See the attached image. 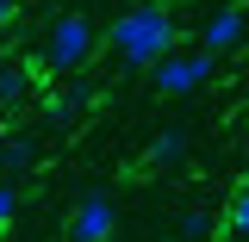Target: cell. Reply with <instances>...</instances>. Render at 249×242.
<instances>
[{"label": "cell", "instance_id": "5", "mask_svg": "<svg viewBox=\"0 0 249 242\" xmlns=\"http://www.w3.org/2000/svg\"><path fill=\"white\" fill-rule=\"evenodd\" d=\"M243 31H249L243 6H218L212 19L199 25V50H212V56H224V50H237V44H243Z\"/></svg>", "mask_w": 249, "mask_h": 242}, {"label": "cell", "instance_id": "6", "mask_svg": "<svg viewBox=\"0 0 249 242\" xmlns=\"http://www.w3.org/2000/svg\"><path fill=\"white\" fill-rule=\"evenodd\" d=\"M150 161H156V168H181V161H187V130H181V124L150 137Z\"/></svg>", "mask_w": 249, "mask_h": 242}, {"label": "cell", "instance_id": "1", "mask_svg": "<svg viewBox=\"0 0 249 242\" xmlns=\"http://www.w3.org/2000/svg\"><path fill=\"white\" fill-rule=\"evenodd\" d=\"M106 44H112V56L124 68H150V62H162L175 50V13L162 0H137L106 25Z\"/></svg>", "mask_w": 249, "mask_h": 242}, {"label": "cell", "instance_id": "11", "mask_svg": "<svg viewBox=\"0 0 249 242\" xmlns=\"http://www.w3.org/2000/svg\"><path fill=\"white\" fill-rule=\"evenodd\" d=\"M75 106H100V87L93 81H75Z\"/></svg>", "mask_w": 249, "mask_h": 242}, {"label": "cell", "instance_id": "10", "mask_svg": "<svg viewBox=\"0 0 249 242\" xmlns=\"http://www.w3.org/2000/svg\"><path fill=\"white\" fill-rule=\"evenodd\" d=\"M206 230H212V217H206V211H187V217H181V242H199Z\"/></svg>", "mask_w": 249, "mask_h": 242}, {"label": "cell", "instance_id": "3", "mask_svg": "<svg viewBox=\"0 0 249 242\" xmlns=\"http://www.w3.org/2000/svg\"><path fill=\"white\" fill-rule=\"evenodd\" d=\"M212 62H218L212 50H181V44H175V50L162 62H150L143 75H150V87L162 93V99H181V93H199L212 81Z\"/></svg>", "mask_w": 249, "mask_h": 242}, {"label": "cell", "instance_id": "8", "mask_svg": "<svg viewBox=\"0 0 249 242\" xmlns=\"http://www.w3.org/2000/svg\"><path fill=\"white\" fill-rule=\"evenodd\" d=\"M224 236H249V186H237V199L224 211Z\"/></svg>", "mask_w": 249, "mask_h": 242}, {"label": "cell", "instance_id": "9", "mask_svg": "<svg viewBox=\"0 0 249 242\" xmlns=\"http://www.w3.org/2000/svg\"><path fill=\"white\" fill-rule=\"evenodd\" d=\"M13 217H19V186H13V180H0V230H6Z\"/></svg>", "mask_w": 249, "mask_h": 242}, {"label": "cell", "instance_id": "12", "mask_svg": "<svg viewBox=\"0 0 249 242\" xmlns=\"http://www.w3.org/2000/svg\"><path fill=\"white\" fill-rule=\"evenodd\" d=\"M13 13H19V6H13V0H0V25H13Z\"/></svg>", "mask_w": 249, "mask_h": 242}, {"label": "cell", "instance_id": "2", "mask_svg": "<svg viewBox=\"0 0 249 242\" xmlns=\"http://www.w3.org/2000/svg\"><path fill=\"white\" fill-rule=\"evenodd\" d=\"M93 50H100V31H93V19H81V13H62L56 25H50V37H44V62H50L56 75H81L93 62Z\"/></svg>", "mask_w": 249, "mask_h": 242}, {"label": "cell", "instance_id": "4", "mask_svg": "<svg viewBox=\"0 0 249 242\" xmlns=\"http://www.w3.org/2000/svg\"><path fill=\"white\" fill-rule=\"evenodd\" d=\"M112 230H119V205L106 193H81V205L69 217V242H112Z\"/></svg>", "mask_w": 249, "mask_h": 242}, {"label": "cell", "instance_id": "7", "mask_svg": "<svg viewBox=\"0 0 249 242\" xmlns=\"http://www.w3.org/2000/svg\"><path fill=\"white\" fill-rule=\"evenodd\" d=\"M25 93H31V75H25V68H0V106H19Z\"/></svg>", "mask_w": 249, "mask_h": 242}]
</instances>
